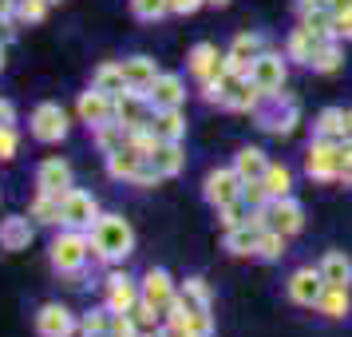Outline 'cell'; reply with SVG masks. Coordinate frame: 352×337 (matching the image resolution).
Returning a JSON list of instances; mask_svg holds the SVG:
<instances>
[{"label": "cell", "mask_w": 352, "mask_h": 337, "mask_svg": "<svg viewBox=\"0 0 352 337\" xmlns=\"http://www.w3.org/2000/svg\"><path fill=\"white\" fill-rule=\"evenodd\" d=\"M186 72H190V80H198V83L222 76L226 72V52H218V44H210V40L194 44V48L186 52Z\"/></svg>", "instance_id": "5bb4252c"}, {"label": "cell", "mask_w": 352, "mask_h": 337, "mask_svg": "<svg viewBox=\"0 0 352 337\" xmlns=\"http://www.w3.org/2000/svg\"><path fill=\"white\" fill-rule=\"evenodd\" d=\"M270 226H273V230H281L285 238H297V234L305 230V207L293 198V194L273 198V203H270Z\"/></svg>", "instance_id": "d6986e66"}, {"label": "cell", "mask_w": 352, "mask_h": 337, "mask_svg": "<svg viewBox=\"0 0 352 337\" xmlns=\"http://www.w3.org/2000/svg\"><path fill=\"white\" fill-rule=\"evenodd\" d=\"M336 4H340V0H336Z\"/></svg>", "instance_id": "91938a15"}, {"label": "cell", "mask_w": 352, "mask_h": 337, "mask_svg": "<svg viewBox=\"0 0 352 337\" xmlns=\"http://www.w3.org/2000/svg\"><path fill=\"white\" fill-rule=\"evenodd\" d=\"M320 294H324V278H320L317 266H297L285 278V298L301 309H317Z\"/></svg>", "instance_id": "30bf717a"}, {"label": "cell", "mask_w": 352, "mask_h": 337, "mask_svg": "<svg viewBox=\"0 0 352 337\" xmlns=\"http://www.w3.org/2000/svg\"><path fill=\"white\" fill-rule=\"evenodd\" d=\"M139 289H143V302H151L155 309H166V305L178 298V282L170 278V270H162V266H151V270L139 278Z\"/></svg>", "instance_id": "2e32d148"}, {"label": "cell", "mask_w": 352, "mask_h": 337, "mask_svg": "<svg viewBox=\"0 0 352 337\" xmlns=\"http://www.w3.org/2000/svg\"><path fill=\"white\" fill-rule=\"evenodd\" d=\"M241 198L250 203V210H261V207H270L273 198H270V191H265V183L261 178H250L245 187H241Z\"/></svg>", "instance_id": "7bdbcfd3"}, {"label": "cell", "mask_w": 352, "mask_h": 337, "mask_svg": "<svg viewBox=\"0 0 352 337\" xmlns=\"http://www.w3.org/2000/svg\"><path fill=\"white\" fill-rule=\"evenodd\" d=\"M131 17L143 20V24H159V20L170 17V8H166V0H127Z\"/></svg>", "instance_id": "60d3db41"}, {"label": "cell", "mask_w": 352, "mask_h": 337, "mask_svg": "<svg viewBox=\"0 0 352 337\" xmlns=\"http://www.w3.org/2000/svg\"><path fill=\"white\" fill-rule=\"evenodd\" d=\"M293 8L301 17V12H317V8H336V0H293Z\"/></svg>", "instance_id": "f907efd6"}, {"label": "cell", "mask_w": 352, "mask_h": 337, "mask_svg": "<svg viewBox=\"0 0 352 337\" xmlns=\"http://www.w3.org/2000/svg\"><path fill=\"white\" fill-rule=\"evenodd\" d=\"M99 214H103V210H99V198L91 191L72 187V191L60 198V226H72V230H91Z\"/></svg>", "instance_id": "ba28073f"}, {"label": "cell", "mask_w": 352, "mask_h": 337, "mask_svg": "<svg viewBox=\"0 0 352 337\" xmlns=\"http://www.w3.org/2000/svg\"><path fill=\"white\" fill-rule=\"evenodd\" d=\"M146 99H151V108H155V112H166V108H182V103H186V80H182L178 72H162L159 80L151 83Z\"/></svg>", "instance_id": "ffe728a7"}, {"label": "cell", "mask_w": 352, "mask_h": 337, "mask_svg": "<svg viewBox=\"0 0 352 337\" xmlns=\"http://www.w3.org/2000/svg\"><path fill=\"white\" fill-rule=\"evenodd\" d=\"M336 40H352V0L336 4Z\"/></svg>", "instance_id": "7dc6e473"}, {"label": "cell", "mask_w": 352, "mask_h": 337, "mask_svg": "<svg viewBox=\"0 0 352 337\" xmlns=\"http://www.w3.org/2000/svg\"><path fill=\"white\" fill-rule=\"evenodd\" d=\"M0 72H4V44H0Z\"/></svg>", "instance_id": "11a10c76"}, {"label": "cell", "mask_w": 352, "mask_h": 337, "mask_svg": "<svg viewBox=\"0 0 352 337\" xmlns=\"http://www.w3.org/2000/svg\"><path fill=\"white\" fill-rule=\"evenodd\" d=\"M340 68H344V40H324L309 60V72H317V76H336Z\"/></svg>", "instance_id": "f546056e"}, {"label": "cell", "mask_w": 352, "mask_h": 337, "mask_svg": "<svg viewBox=\"0 0 352 337\" xmlns=\"http://www.w3.org/2000/svg\"><path fill=\"white\" fill-rule=\"evenodd\" d=\"M313 314H320L324 321H344L352 314V286H324Z\"/></svg>", "instance_id": "d4e9b609"}, {"label": "cell", "mask_w": 352, "mask_h": 337, "mask_svg": "<svg viewBox=\"0 0 352 337\" xmlns=\"http://www.w3.org/2000/svg\"><path fill=\"white\" fill-rule=\"evenodd\" d=\"M222 80V112H230V115H254L257 108H261V99H265V92L257 88L250 76H234V72H222L218 76Z\"/></svg>", "instance_id": "277c9868"}, {"label": "cell", "mask_w": 352, "mask_h": 337, "mask_svg": "<svg viewBox=\"0 0 352 337\" xmlns=\"http://www.w3.org/2000/svg\"><path fill=\"white\" fill-rule=\"evenodd\" d=\"M48 4H60V0H48Z\"/></svg>", "instance_id": "6f0895ef"}, {"label": "cell", "mask_w": 352, "mask_h": 337, "mask_svg": "<svg viewBox=\"0 0 352 337\" xmlns=\"http://www.w3.org/2000/svg\"><path fill=\"white\" fill-rule=\"evenodd\" d=\"M111 337H146L131 314H111Z\"/></svg>", "instance_id": "ee69618b"}, {"label": "cell", "mask_w": 352, "mask_h": 337, "mask_svg": "<svg viewBox=\"0 0 352 337\" xmlns=\"http://www.w3.org/2000/svg\"><path fill=\"white\" fill-rule=\"evenodd\" d=\"M28 131H32L36 143H60V139H67L72 123H67V112L60 103H36L32 119H28Z\"/></svg>", "instance_id": "9c48e42d"}, {"label": "cell", "mask_w": 352, "mask_h": 337, "mask_svg": "<svg viewBox=\"0 0 352 337\" xmlns=\"http://www.w3.org/2000/svg\"><path fill=\"white\" fill-rule=\"evenodd\" d=\"M313 135L317 139H333V143H344L352 131H349V108H320L317 119H313Z\"/></svg>", "instance_id": "44dd1931"}, {"label": "cell", "mask_w": 352, "mask_h": 337, "mask_svg": "<svg viewBox=\"0 0 352 337\" xmlns=\"http://www.w3.org/2000/svg\"><path fill=\"white\" fill-rule=\"evenodd\" d=\"M91 143H96V151L107 159V155H115V151H123V147L131 143V131L119 123V119H111V123H99L96 131H91Z\"/></svg>", "instance_id": "f1b7e54d"}, {"label": "cell", "mask_w": 352, "mask_h": 337, "mask_svg": "<svg viewBox=\"0 0 352 337\" xmlns=\"http://www.w3.org/2000/svg\"><path fill=\"white\" fill-rule=\"evenodd\" d=\"M270 155H265V151H261V147H241L238 155H234V171H238L241 178H245V183H250V178H261L265 175V171H270Z\"/></svg>", "instance_id": "d6a6232c"}, {"label": "cell", "mask_w": 352, "mask_h": 337, "mask_svg": "<svg viewBox=\"0 0 352 337\" xmlns=\"http://www.w3.org/2000/svg\"><path fill=\"white\" fill-rule=\"evenodd\" d=\"M146 163L143 151H135V147H123V151H115V155H107V175L115 178V183H131L135 178V171Z\"/></svg>", "instance_id": "4dcf8cb0"}, {"label": "cell", "mask_w": 352, "mask_h": 337, "mask_svg": "<svg viewBox=\"0 0 352 337\" xmlns=\"http://www.w3.org/2000/svg\"><path fill=\"white\" fill-rule=\"evenodd\" d=\"M16 147H20V135H16V123H4L0 127V159H16Z\"/></svg>", "instance_id": "bcb514c9"}, {"label": "cell", "mask_w": 352, "mask_h": 337, "mask_svg": "<svg viewBox=\"0 0 352 337\" xmlns=\"http://www.w3.org/2000/svg\"><path fill=\"white\" fill-rule=\"evenodd\" d=\"M336 187H352V135L340 143V178Z\"/></svg>", "instance_id": "c3c4849f"}, {"label": "cell", "mask_w": 352, "mask_h": 337, "mask_svg": "<svg viewBox=\"0 0 352 337\" xmlns=\"http://www.w3.org/2000/svg\"><path fill=\"white\" fill-rule=\"evenodd\" d=\"M111 334V309L99 305V309H87L80 318V337H107Z\"/></svg>", "instance_id": "f35d334b"}, {"label": "cell", "mask_w": 352, "mask_h": 337, "mask_svg": "<svg viewBox=\"0 0 352 337\" xmlns=\"http://www.w3.org/2000/svg\"><path fill=\"white\" fill-rule=\"evenodd\" d=\"M48 0H20L16 4V20L20 24H40V20L48 17Z\"/></svg>", "instance_id": "b9f144b4"}, {"label": "cell", "mask_w": 352, "mask_h": 337, "mask_svg": "<svg viewBox=\"0 0 352 337\" xmlns=\"http://www.w3.org/2000/svg\"><path fill=\"white\" fill-rule=\"evenodd\" d=\"M178 298L190 309H214V294H210L206 278H198V274H190L186 282H178Z\"/></svg>", "instance_id": "d590c367"}, {"label": "cell", "mask_w": 352, "mask_h": 337, "mask_svg": "<svg viewBox=\"0 0 352 337\" xmlns=\"http://www.w3.org/2000/svg\"><path fill=\"white\" fill-rule=\"evenodd\" d=\"M170 17H194L198 8H206V0H166Z\"/></svg>", "instance_id": "681fc988"}, {"label": "cell", "mask_w": 352, "mask_h": 337, "mask_svg": "<svg viewBox=\"0 0 352 337\" xmlns=\"http://www.w3.org/2000/svg\"><path fill=\"white\" fill-rule=\"evenodd\" d=\"M151 115H155V108H151V99H146V92H119L115 96V119L123 123L127 131H139L151 123Z\"/></svg>", "instance_id": "9a60e30c"}, {"label": "cell", "mask_w": 352, "mask_h": 337, "mask_svg": "<svg viewBox=\"0 0 352 337\" xmlns=\"http://www.w3.org/2000/svg\"><path fill=\"white\" fill-rule=\"evenodd\" d=\"M48 258H52V270L64 274V278H76V274L91 262V234L87 230H72L64 226L48 246Z\"/></svg>", "instance_id": "3957f363"}, {"label": "cell", "mask_w": 352, "mask_h": 337, "mask_svg": "<svg viewBox=\"0 0 352 337\" xmlns=\"http://www.w3.org/2000/svg\"><path fill=\"white\" fill-rule=\"evenodd\" d=\"M146 127L155 131L162 143H182V139H186V112H182V108H166V112H155Z\"/></svg>", "instance_id": "cb8c5ba5"}, {"label": "cell", "mask_w": 352, "mask_h": 337, "mask_svg": "<svg viewBox=\"0 0 352 337\" xmlns=\"http://www.w3.org/2000/svg\"><path fill=\"white\" fill-rule=\"evenodd\" d=\"M254 119H257V127L265 131V135L289 139V135L297 131V123H301V103L281 88V92H273V96L261 99V108L254 112Z\"/></svg>", "instance_id": "7a4b0ae2"}, {"label": "cell", "mask_w": 352, "mask_h": 337, "mask_svg": "<svg viewBox=\"0 0 352 337\" xmlns=\"http://www.w3.org/2000/svg\"><path fill=\"white\" fill-rule=\"evenodd\" d=\"M76 115H80V123H87L91 131H96L99 123H111L115 119V96L99 92V88H87V92H80Z\"/></svg>", "instance_id": "e0dca14e"}, {"label": "cell", "mask_w": 352, "mask_h": 337, "mask_svg": "<svg viewBox=\"0 0 352 337\" xmlns=\"http://www.w3.org/2000/svg\"><path fill=\"white\" fill-rule=\"evenodd\" d=\"M261 183H265V191H270V198H285V194H293V183H297V175H293V167L289 163H270V171L261 175Z\"/></svg>", "instance_id": "e575fe53"}, {"label": "cell", "mask_w": 352, "mask_h": 337, "mask_svg": "<svg viewBox=\"0 0 352 337\" xmlns=\"http://www.w3.org/2000/svg\"><path fill=\"white\" fill-rule=\"evenodd\" d=\"M143 298V289H139V278H131L127 270H119V266H107V278H103V305L111 309V314H131L135 305Z\"/></svg>", "instance_id": "8992f818"}, {"label": "cell", "mask_w": 352, "mask_h": 337, "mask_svg": "<svg viewBox=\"0 0 352 337\" xmlns=\"http://www.w3.org/2000/svg\"><path fill=\"white\" fill-rule=\"evenodd\" d=\"M257 234H261V226H257V223L222 230V250H226V254H234V258H254L257 254Z\"/></svg>", "instance_id": "4316f807"}, {"label": "cell", "mask_w": 352, "mask_h": 337, "mask_svg": "<svg viewBox=\"0 0 352 337\" xmlns=\"http://www.w3.org/2000/svg\"><path fill=\"white\" fill-rule=\"evenodd\" d=\"M317 270L324 278V286H352V258L344 250H324Z\"/></svg>", "instance_id": "83f0119b"}, {"label": "cell", "mask_w": 352, "mask_h": 337, "mask_svg": "<svg viewBox=\"0 0 352 337\" xmlns=\"http://www.w3.org/2000/svg\"><path fill=\"white\" fill-rule=\"evenodd\" d=\"M265 48H270V44H265V36L261 32H238L234 40H230V48H226V72H234V76H250V64H254Z\"/></svg>", "instance_id": "4fadbf2b"}, {"label": "cell", "mask_w": 352, "mask_h": 337, "mask_svg": "<svg viewBox=\"0 0 352 337\" xmlns=\"http://www.w3.org/2000/svg\"><path fill=\"white\" fill-rule=\"evenodd\" d=\"M28 218H32L36 226H60V194L36 191L32 207H28Z\"/></svg>", "instance_id": "8d00e7d4"}, {"label": "cell", "mask_w": 352, "mask_h": 337, "mask_svg": "<svg viewBox=\"0 0 352 337\" xmlns=\"http://www.w3.org/2000/svg\"><path fill=\"white\" fill-rule=\"evenodd\" d=\"M159 183H162V175H159V167H155L151 159H146L143 167L135 171V178H131V187H139V191H151V187H159Z\"/></svg>", "instance_id": "f6af8a7d"}, {"label": "cell", "mask_w": 352, "mask_h": 337, "mask_svg": "<svg viewBox=\"0 0 352 337\" xmlns=\"http://www.w3.org/2000/svg\"><path fill=\"white\" fill-rule=\"evenodd\" d=\"M210 8H226V4H230V0H206Z\"/></svg>", "instance_id": "db71d44e"}, {"label": "cell", "mask_w": 352, "mask_h": 337, "mask_svg": "<svg viewBox=\"0 0 352 337\" xmlns=\"http://www.w3.org/2000/svg\"><path fill=\"white\" fill-rule=\"evenodd\" d=\"M151 163L159 167L162 178H178L182 171H186V147L182 143H159L155 155H151Z\"/></svg>", "instance_id": "1f68e13d"}, {"label": "cell", "mask_w": 352, "mask_h": 337, "mask_svg": "<svg viewBox=\"0 0 352 337\" xmlns=\"http://www.w3.org/2000/svg\"><path fill=\"white\" fill-rule=\"evenodd\" d=\"M159 76H162V68L151 56H127L123 60V80H127L131 92H151V83Z\"/></svg>", "instance_id": "603a6c76"}, {"label": "cell", "mask_w": 352, "mask_h": 337, "mask_svg": "<svg viewBox=\"0 0 352 337\" xmlns=\"http://www.w3.org/2000/svg\"><path fill=\"white\" fill-rule=\"evenodd\" d=\"M349 131H352V108H349Z\"/></svg>", "instance_id": "9f6ffc18"}, {"label": "cell", "mask_w": 352, "mask_h": 337, "mask_svg": "<svg viewBox=\"0 0 352 337\" xmlns=\"http://www.w3.org/2000/svg\"><path fill=\"white\" fill-rule=\"evenodd\" d=\"M241 187H245V178L234 171V163L230 167H214L202 178V198H206L210 207H226V203L241 198Z\"/></svg>", "instance_id": "8fae6325"}, {"label": "cell", "mask_w": 352, "mask_h": 337, "mask_svg": "<svg viewBox=\"0 0 352 337\" xmlns=\"http://www.w3.org/2000/svg\"><path fill=\"white\" fill-rule=\"evenodd\" d=\"M336 40V36H333ZM324 44V36H317L313 28H305V24H297L293 32L285 36V56H289V64H301L309 68V60H313V52Z\"/></svg>", "instance_id": "7402d4cb"}, {"label": "cell", "mask_w": 352, "mask_h": 337, "mask_svg": "<svg viewBox=\"0 0 352 337\" xmlns=\"http://www.w3.org/2000/svg\"><path fill=\"white\" fill-rule=\"evenodd\" d=\"M32 234H36V223L28 214H12L0 223V246L4 250H28L32 246Z\"/></svg>", "instance_id": "484cf974"}, {"label": "cell", "mask_w": 352, "mask_h": 337, "mask_svg": "<svg viewBox=\"0 0 352 337\" xmlns=\"http://www.w3.org/2000/svg\"><path fill=\"white\" fill-rule=\"evenodd\" d=\"M214 214H218V226L222 230H234V226H245L250 223V203L245 198H234V203H226V207H214Z\"/></svg>", "instance_id": "ab89813d"}, {"label": "cell", "mask_w": 352, "mask_h": 337, "mask_svg": "<svg viewBox=\"0 0 352 337\" xmlns=\"http://www.w3.org/2000/svg\"><path fill=\"white\" fill-rule=\"evenodd\" d=\"M4 123H16V108H12V99H0V127Z\"/></svg>", "instance_id": "816d5d0a"}, {"label": "cell", "mask_w": 352, "mask_h": 337, "mask_svg": "<svg viewBox=\"0 0 352 337\" xmlns=\"http://www.w3.org/2000/svg\"><path fill=\"white\" fill-rule=\"evenodd\" d=\"M107 337H111V334H107Z\"/></svg>", "instance_id": "94428289"}, {"label": "cell", "mask_w": 352, "mask_h": 337, "mask_svg": "<svg viewBox=\"0 0 352 337\" xmlns=\"http://www.w3.org/2000/svg\"><path fill=\"white\" fill-rule=\"evenodd\" d=\"M289 254V238L281 230H273V226H261V234H257V262H281Z\"/></svg>", "instance_id": "836d02e7"}, {"label": "cell", "mask_w": 352, "mask_h": 337, "mask_svg": "<svg viewBox=\"0 0 352 337\" xmlns=\"http://www.w3.org/2000/svg\"><path fill=\"white\" fill-rule=\"evenodd\" d=\"M36 337H76L80 334V318L60 302H44L36 309Z\"/></svg>", "instance_id": "7c38bea8"}, {"label": "cell", "mask_w": 352, "mask_h": 337, "mask_svg": "<svg viewBox=\"0 0 352 337\" xmlns=\"http://www.w3.org/2000/svg\"><path fill=\"white\" fill-rule=\"evenodd\" d=\"M91 88L99 92H107V96H119V92H127V80H123V64H99L96 76H91Z\"/></svg>", "instance_id": "74e56055"}, {"label": "cell", "mask_w": 352, "mask_h": 337, "mask_svg": "<svg viewBox=\"0 0 352 337\" xmlns=\"http://www.w3.org/2000/svg\"><path fill=\"white\" fill-rule=\"evenodd\" d=\"M305 175L313 178V183H320V187H329V183H336L340 178V143H333V139H309V147H305Z\"/></svg>", "instance_id": "5b68a950"}, {"label": "cell", "mask_w": 352, "mask_h": 337, "mask_svg": "<svg viewBox=\"0 0 352 337\" xmlns=\"http://www.w3.org/2000/svg\"><path fill=\"white\" fill-rule=\"evenodd\" d=\"M250 80H254L265 96L281 92L285 80H289V56H285V48H265V52H261L254 64H250Z\"/></svg>", "instance_id": "52a82bcc"}, {"label": "cell", "mask_w": 352, "mask_h": 337, "mask_svg": "<svg viewBox=\"0 0 352 337\" xmlns=\"http://www.w3.org/2000/svg\"><path fill=\"white\" fill-rule=\"evenodd\" d=\"M0 24H4V20H0Z\"/></svg>", "instance_id": "680465c9"}, {"label": "cell", "mask_w": 352, "mask_h": 337, "mask_svg": "<svg viewBox=\"0 0 352 337\" xmlns=\"http://www.w3.org/2000/svg\"><path fill=\"white\" fill-rule=\"evenodd\" d=\"M72 187H76V175H72V163L67 159H44L36 167V191L60 194V198H64Z\"/></svg>", "instance_id": "ac0fdd59"}, {"label": "cell", "mask_w": 352, "mask_h": 337, "mask_svg": "<svg viewBox=\"0 0 352 337\" xmlns=\"http://www.w3.org/2000/svg\"><path fill=\"white\" fill-rule=\"evenodd\" d=\"M16 4H20V0H0V20H12V17H16Z\"/></svg>", "instance_id": "f5cc1de1"}, {"label": "cell", "mask_w": 352, "mask_h": 337, "mask_svg": "<svg viewBox=\"0 0 352 337\" xmlns=\"http://www.w3.org/2000/svg\"><path fill=\"white\" fill-rule=\"evenodd\" d=\"M87 234H91V258L103 266H123L135 254V230L123 214H99Z\"/></svg>", "instance_id": "6da1fadb"}]
</instances>
